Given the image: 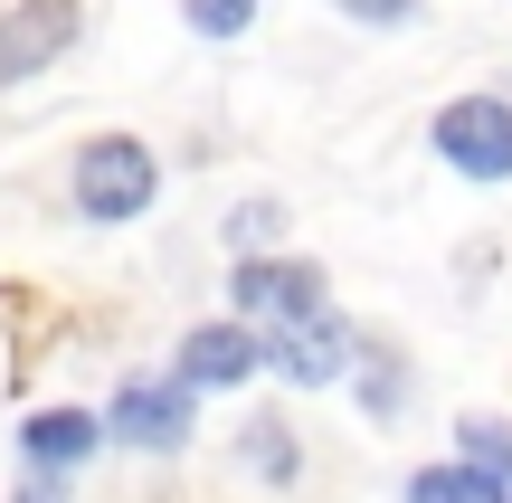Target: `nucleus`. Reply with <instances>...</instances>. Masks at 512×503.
<instances>
[{
    "label": "nucleus",
    "mask_w": 512,
    "mask_h": 503,
    "mask_svg": "<svg viewBox=\"0 0 512 503\" xmlns=\"http://www.w3.org/2000/svg\"><path fill=\"white\" fill-rule=\"evenodd\" d=\"M190 409H200V390H190L181 371L171 380H124L105 409V428L124 437V447H152V456H181L190 447Z\"/></svg>",
    "instance_id": "obj_4"
},
{
    "label": "nucleus",
    "mask_w": 512,
    "mask_h": 503,
    "mask_svg": "<svg viewBox=\"0 0 512 503\" xmlns=\"http://www.w3.org/2000/svg\"><path fill=\"white\" fill-rule=\"evenodd\" d=\"M437 162H456L465 181H512V105L503 95H456L437 105Z\"/></svg>",
    "instance_id": "obj_2"
},
{
    "label": "nucleus",
    "mask_w": 512,
    "mask_h": 503,
    "mask_svg": "<svg viewBox=\"0 0 512 503\" xmlns=\"http://www.w3.org/2000/svg\"><path fill=\"white\" fill-rule=\"evenodd\" d=\"M238 466H247V485H266V494H285L294 475H304V437L285 428V409H256L238 428Z\"/></svg>",
    "instance_id": "obj_8"
},
{
    "label": "nucleus",
    "mask_w": 512,
    "mask_h": 503,
    "mask_svg": "<svg viewBox=\"0 0 512 503\" xmlns=\"http://www.w3.org/2000/svg\"><path fill=\"white\" fill-rule=\"evenodd\" d=\"M76 29H86L76 0H10L0 10V86H29L38 67H57L76 48Z\"/></svg>",
    "instance_id": "obj_5"
},
{
    "label": "nucleus",
    "mask_w": 512,
    "mask_h": 503,
    "mask_svg": "<svg viewBox=\"0 0 512 503\" xmlns=\"http://www.w3.org/2000/svg\"><path fill=\"white\" fill-rule=\"evenodd\" d=\"M256 371H266V342H256L247 323H200V333L181 342V380L190 390H238Z\"/></svg>",
    "instance_id": "obj_7"
},
{
    "label": "nucleus",
    "mask_w": 512,
    "mask_h": 503,
    "mask_svg": "<svg viewBox=\"0 0 512 503\" xmlns=\"http://www.w3.org/2000/svg\"><path fill=\"white\" fill-rule=\"evenodd\" d=\"M408 503H503V475H484L475 456H456V466H418V475H408Z\"/></svg>",
    "instance_id": "obj_10"
},
{
    "label": "nucleus",
    "mask_w": 512,
    "mask_h": 503,
    "mask_svg": "<svg viewBox=\"0 0 512 503\" xmlns=\"http://www.w3.org/2000/svg\"><path fill=\"white\" fill-rule=\"evenodd\" d=\"M275 238H285V200H238L228 209V247L238 257H266Z\"/></svg>",
    "instance_id": "obj_12"
},
{
    "label": "nucleus",
    "mask_w": 512,
    "mask_h": 503,
    "mask_svg": "<svg viewBox=\"0 0 512 503\" xmlns=\"http://www.w3.org/2000/svg\"><path fill=\"white\" fill-rule=\"evenodd\" d=\"M332 10H351L361 29H399V19L418 10V0H332Z\"/></svg>",
    "instance_id": "obj_16"
},
{
    "label": "nucleus",
    "mask_w": 512,
    "mask_h": 503,
    "mask_svg": "<svg viewBox=\"0 0 512 503\" xmlns=\"http://www.w3.org/2000/svg\"><path fill=\"white\" fill-rule=\"evenodd\" d=\"M67 190H76V209H86L95 228H124V219H143V209H152V190H162V162H152L133 133H105V143L76 152Z\"/></svg>",
    "instance_id": "obj_1"
},
{
    "label": "nucleus",
    "mask_w": 512,
    "mask_h": 503,
    "mask_svg": "<svg viewBox=\"0 0 512 503\" xmlns=\"http://www.w3.org/2000/svg\"><path fill=\"white\" fill-rule=\"evenodd\" d=\"M228 304L247 323H294V314H323V266L313 257H247L228 276Z\"/></svg>",
    "instance_id": "obj_6"
},
{
    "label": "nucleus",
    "mask_w": 512,
    "mask_h": 503,
    "mask_svg": "<svg viewBox=\"0 0 512 503\" xmlns=\"http://www.w3.org/2000/svg\"><path fill=\"white\" fill-rule=\"evenodd\" d=\"M247 19H256V0H190V29L200 38H238Z\"/></svg>",
    "instance_id": "obj_15"
},
{
    "label": "nucleus",
    "mask_w": 512,
    "mask_h": 503,
    "mask_svg": "<svg viewBox=\"0 0 512 503\" xmlns=\"http://www.w3.org/2000/svg\"><path fill=\"white\" fill-rule=\"evenodd\" d=\"M351 361H361V333H351L342 314H294V323H266V371H285L294 390H323V380H342Z\"/></svg>",
    "instance_id": "obj_3"
},
{
    "label": "nucleus",
    "mask_w": 512,
    "mask_h": 503,
    "mask_svg": "<svg viewBox=\"0 0 512 503\" xmlns=\"http://www.w3.org/2000/svg\"><path fill=\"white\" fill-rule=\"evenodd\" d=\"M67 494H76V466H48V456L19 466V503H67Z\"/></svg>",
    "instance_id": "obj_14"
},
{
    "label": "nucleus",
    "mask_w": 512,
    "mask_h": 503,
    "mask_svg": "<svg viewBox=\"0 0 512 503\" xmlns=\"http://www.w3.org/2000/svg\"><path fill=\"white\" fill-rule=\"evenodd\" d=\"M361 409L370 418H399V399H408V371H399V352H380V342H361Z\"/></svg>",
    "instance_id": "obj_11"
},
{
    "label": "nucleus",
    "mask_w": 512,
    "mask_h": 503,
    "mask_svg": "<svg viewBox=\"0 0 512 503\" xmlns=\"http://www.w3.org/2000/svg\"><path fill=\"white\" fill-rule=\"evenodd\" d=\"M95 437H105V418H86V409H38L29 428H19V456H48V466H86V456H95Z\"/></svg>",
    "instance_id": "obj_9"
},
{
    "label": "nucleus",
    "mask_w": 512,
    "mask_h": 503,
    "mask_svg": "<svg viewBox=\"0 0 512 503\" xmlns=\"http://www.w3.org/2000/svg\"><path fill=\"white\" fill-rule=\"evenodd\" d=\"M456 456H475L484 475H503V485H512V418H465V428H456Z\"/></svg>",
    "instance_id": "obj_13"
}]
</instances>
